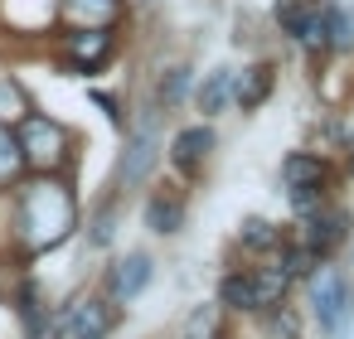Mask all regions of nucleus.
<instances>
[{"mask_svg": "<svg viewBox=\"0 0 354 339\" xmlns=\"http://www.w3.org/2000/svg\"><path fill=\"white\" fill-rule=\"evenodd\" d=\"M78 6H107V0H78Z\"/></svg>", "mask_w": 354, "mask_h": 339, "instance_id": "nucleus-19", "label": "nucleus"}, {"mask_svg": "<svg viewBox=\"0 0 354 339\" xmlns=\"http://www.w3.org/2000/svg\"><path fill=\"white\" fill-rule=\"evenodd\" d=\"M281 175H286V184H325V165L315 155H291L281 165Z\"/></svg>", "mask_w": 354, "mask_h": 339, "instance_id": "nucleus-11", "label": "nucleus"}, {"mask_svg": "<svg viewBox=\"0 0 354 339\" xmlns=\"http://www.w3.org/2000/svg\"><path fill=\"white\" fill-rule=\"evenodd\" d=\"M223 102H228V68H214L209 83L199 88V107L204 112H223Z\"/></svg>", "mask_w": 354, "mask_h": 339, "instance_id": "nucleus-13", "label": "nucleus"}, {"mask_svg": "<svg viewBox=\"0 0 354 339\" xmlns=\"http://www.w3.org/2000/svg\"><path fill=\"white\" fill-rule=\"evenodd\" d=\"M112 329V310L102 305V300H83V305H73V315L64 320V334L68 339H102Z\"/></svg>", "mask_w": 354, "mask_h": 339, "instance_id": "nucleus-5", "label": "nucleus"}, {"mask_svg": "<svg viewBox=\"0 0 354 339\" xmlns=\"http://www.w3.org/2000/svg\"><path fill=\"white\" fill-rule=\"evenodd\" d=\"M59 141H64V136H59V126H49V122L30 117V122H25V146H20V151H30L35 160H54V155H59Z\"/></svg>", "mask_w": 354, "mask_h": 339, "instance_id": "nucleus-9", "label": "nucleus"}, {"mask_svg": "<svg viewBox=\"0 0 354 339\" xmlns=\"http://www.w3.org/2000/svg\"><path fill=\"white\" fill-rule=\"evenodd\" d=\"M286 271L277 267V271H262V276H252V271H243V276H228L223 286H218V296H223V305H233V310H262V305H272L281 291H286Z\"/></svg>", "mask_w": 354, "mask_h": 339, "instance_id": "nucleus-3", "label": "nucleus"}, {"mask_svg": "<svg viewBox=\"0 0 354 339\" xmlns=\"http://www.w3.org/2000/svg\"><path fill=\"white\" fill-rule=\"evenodd\" d=\"M281 262H286V276H306V271L315 267V252H310V247H291Z\"/></svg>", "mask_w": 354, "mask_h": 339, "instance_id": "nucleus-16", "label": "nucleus"}, {"mask_svg": "<svg viewBox=\"0 0 354 339\" xmlns=\"http://www.w3.org/2000/svg\"><path fill=\"white\" fill-rule=\"evenodd\" d=\"M209 146H214V131H209V126H189V131H180V136H175L170 160H175L185 175H194V170H199V160L209 155Z\"/></svg>", "mask_w": 354, "mask_h": 339, "instance_id": "nucleus-6", "label": "nucleus"}, {"mask_svg": "<svg viewBox=\"0 0 354 339\" xmlns=\"http://www.w3.org/2000/svg\"><path fill=\"white\" fill-rule=\"evenodd\" d=\"M20 165V141H10V131H0V180Z\"/></svg>", "mask_w": 354, "mask_h": 339, "instance_id": "nucleus-17", "label": "nucleus"}, {"mask_svg": "<svg viewBox=\"0 0 354 339\" xmlns=\"http://www.w3.org/2000/svg\"><path fill=\"white\" fill-rule=\"evenodd\" d=\"M146 281H151V257H141V252H131V257L117 262V271H112V291H117L122 300H131L136 291H146Z\"/></svg>", "mask_w": 354, "mask_h": 339, "instance_id": "nucleus-7", "label": "nucleus"}, {"mask_svg": "<svg viewBox=\"0 0 354 339\" xmlns=\"http://www.w3.org/2000/svg\"><path fill=\"white\" fill-rule=\"evenodd\" d=\"M267 93H272V68H267V64L248 68V73L238 78V88H233V97H238V107H243V112L262 107V102H267Z\"/></svg>", "mask_w": 354, "mask_h": 339, "instance_id": "nucleus-8", "label": "nucleus"}, {"mask_svg": "<svg viewBox=\"0 0 354 339\" xmlns=\"http://www.w3.org/2000/svg\"><path fill=\"white\" fill-rule=\"evenodd\" d=\"M310 305H315V320H320L325 334H335V339L349 334V325H354V296H349V281L339 271H320L310 281Z\"/></svg>", "mask_w": 354, "mask_h": 339, "instance_id": "nucleus-2", "label": "nucleus"}, {"mask_svg": "<svg viewBox=\"0 0 354 339\" xmlns=\"http://www.w3.org/2000/svg\"><path fill=\"white\" fill-rule=\"evenodd\" d=\"M272 15H277V25H281L291 39H301L306 25H310V10L301 6V0H277V10H272Z\"/></svg>", "mask_w": 354, "mask_h": 339, "instance_id": "nucleus-12", "label": "nucleus"}, {"mask_svg": "<svg viewBox=\"0 0 354 339\" xmlns=\"http://www.w3.org/2000/svg\"><path fill=\"white\" fill-rule=\"evenodd\" d=\"M185 97V68H170L160 78V102H180Z\"/></svg>", "mask_w": 354, "mask_h": 339, "instance_id": "nucleus-18", "label": "nucleus"}, {"mask_svg": "<svg viewBox=\"0 0 354 339\" xmlns=\"http://www.w3.org/2000/svg\"><path fill=\"white\" fill-rule=\"evenodd\" d=\"M146 223H151V233H180L185 204H180L175 194H156V199L146 204Z\"/></svg>", "mask_w": 354, "mask_h": 339, "instance_id": "nucleus-10", "label": "nucleus"}, {"mask_svg": "<svg viewBox=\"0 0 354 339\" xmlns=\"http://www.w3.org/2000/svg\"><path fill=\"white\" fill-rule=\"evenodd\" d=\"M344 233H349V218L339 213V209H310L306 213V247L315 252V257H325L330 247H339L344 242Z\"/></svg>", "mask_w": 354, "mask_h": 339, "instance_id": "nucleus-4", "label": "nucleus"}, {"mask_svg": "<svg viewBox=\"0 0 354 339\" xmlns=\"http://www.w3.org/2000/svg\"><path fill=\"white\" fill-rule=\"evenodd\" d=\"M151 160H156V141H151V131H141L136 146H131V165H122V175H127V180H141V175L151 170Z\"/></svg>", "mask_w": 354, "mask_h": 339, "instance_id": "nucleus-14", "label": "nucleus"}, {"mask_svg": "<svg viewBox=\"0 0 354 339\" xmlns=\"http://www.w3.org/2000/svg\"><path fill=\"white\" fill-rule=\"evenodd\" d=\"M20 228H25L30 247H54L73 228V199L59 184H30L20 199Z\"/></svg>", "mask_w": 354, "mask_h": 339, "instance_id": "nucleus-1", "label": "nucleus"}, {"mask_svg": "<svg viewBox=\"0 0 354 339\" xmlns=\"http://www.w3.org/2000/svg\"><path fill=\"white\" fill-rule=\"evenodd\" d=\"M243 242H248V247H257V252H267V247H277V233H272V223L248 218V223H243Z\"/></svg>", "mask_w": 354, "mask_h": 339, "instance_id": "nucleus-15", "label": "nucleus"}]
</instances>
